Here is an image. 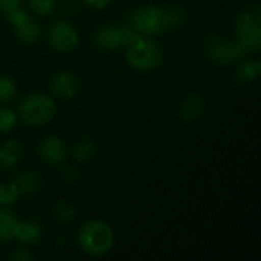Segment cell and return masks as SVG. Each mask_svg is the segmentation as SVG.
<instances>
[{
    "instance_id": "3",
    "label": "cell",
    "mask_w": 261,
    "mask_h": 261,
    "mask_svg": "<svg viewBox=\"0 0 261 261\" xmlns=\"http://www.w3.org/2000/svg\"><path fill=\"white\" fill-rule=\"evenodd\" d=\"M78 245L90 257H102L115 246V231L102 220H87L78 232Z\"/></svg>"
},
{
    "instance_id": "14",
    "label": "cell",
    "mask_w": 261,
    "mask_h": 261,
    "mask_svg": "<svg viewBox=\"0 0 261 261\" xmlns=\"http://www.w3.org/2000/svg\"><path fill=\"white\" fill-rule=\"evenodd\" d=\"M206 110V102L199 93H190L180 104V116L184 121L193 122L203 116Z\"/></svg>"
},
{
    "instance_id": "4",
    "label": "cell",
    "mask_w": 261,
    "mask_h": 261,
    "mask_svg": "<svg viewBox=\"0 0 261 261\" xmlns=\"http://www.w3.org/2000/svg\"><path fill=\"white\" fill-rule=\"evenodd\" d=\"M57 113L54 99L40 92L26 95L18 104V119L29 127H41L49 124Z\"/></svg>"
},
{
    "instance_id": "24",
    "label": "cell",
    "mask_w": 261,
    "mask_h": 261,
    "mask_svg": "<svg viewBox=\"0 0 261 261\" xmlns=\"http://www.w3.org/2000/svg\"><path fill=\"white\" fill-rule=\"evenodd\" d=\"M63 177L64 180L70 182V184H75L80 180V170L75 164H66L63 167Z\"/></svg>"
},
{
    "instance_id": "22",
    "label": "cell",
    "mask_w": 261,
    "mask_h": 261,
    "mask_svg": "<svg viewBox=\"0 0 261 261\" xmlns=\"http://www.w3.org/2000/svg\"><path fill=\"white\" fill-rule=\"evenodd\" d=\"M17 113L8 107H0V133L12 132L17 125Z\"/></svg>"
},
{
    "instance_id": "15",
    "label": "cell",
    "mask_w": 261,
    "mask_h": 261,
    "mask_svg": "<svg viewBox=\"0 0 261 261\" xmlns=\"http://www.w3.org/2000/svg\"><path fill=\"white\" fill-rule=\"evenodd\" d=\"M12 184L17 187L20 196H32L40 191L43 180L38 173H35L32 170H26V171L18 173L14 177Z\"/></svg>"
},
{
    "instance_id": "21",
    "label": "cell",
    "mask_w": 261,
    "mask_h": 261,
    "mask_svg": "<svg viewBox=\"0 0 261 261\" xmlns=\"http://www.w3.org/2000/svg\"><path fill=\"white\" fill-rule=\"evenodd\" d=\"M17 86L12 78L6 75H0V104H6L15 98Z\"/></svg>"
},
{
    "instance_id": "20",
    "label": "cell",
    "mask_w": 261,
    "mask_h": 261,
    "mask_svg": "<svg viewBox=\"0 0 261 261\" xmlns=\"http://www.w3.org/2000/svg\"><path fill=\"white\" fill-rule=\"evenodd\" d=\"M20 197L17 187L12 182L0 184V206H11Z\"/></svg>"
},
{
    "instance_id": "6",
    "label": "cell",
    "mask_w": 261,
    "mask_h": 261,
    "mask_svg": "<svg viewBox=\"0 0 261 261\" xmlns=\"http://www.w3.org/2000/svg\"><path fill=\"white\" fill-rule=\"evenodd\" d=\"M203 50L206 58L214 64H232L239 63L246 58V49L237 43L236 40L231 41L223 35L213 34L205 40Z\"/></svg>"
},
{
    "instance_id": "27",
    "label": "cell",
    "mask_w": 261,
    "mask_h": 261,
    "mask_svg": "<svg viewBox=\"0 0 261 261\" xmlns=\"http://www.w3.org/2000/svg\"><path fill=\"white\" fill-rule=\"evenodd\" d=\"M92 9H104L110 5L112 0H83Z\"/></svg>"
},
{
    "instance_id": "10",
    "label": "cell",
    "mask_w": 261,
    "mask_h": 261,
    "mask_svg": "<svg viewBox=\"0 0 261 261\" xmlns=\"http://www.w3.org/2000/svg\"><path fill=\"white\" fill-rule=\"evenodd\" d=\"M49 90L55 98L73 99L81 90V80L76 73L63 70L55 73L49 81Z\"/></svg>"
},
{
    "instance_id": "7",
    "label": "cell",
    "mask_w": 261,
    "mask_h": 261,
    "mask_svg": "<svg viewBox=\"0 0 261 261\" xmlns=\"http://www.w3.org/2000/svg\"><path fill=\"white\" fill-rule=\"evenodd\" d=\"M47 43L58 54H69L76 49L80 34L67 20H57L47 29Z\"/></svg>"
},
{
    "instance_id": "5",
    "label": "cell",
    "mask_w": 261,
    "mask_h": 261,
    "mask_svg": "<svg viewBox=\"0 0 261 261\" xmlns=\"http://www.w3.org/2000/svg\"><path fill=\"white\" fill-rule=\"evenodd\" d=\"M236 41L246 52H258L261 47V11L257 5H251L239 12L234 23Z\"/></svg>"
},
{
    "instance_id": "11",
    "label": "cell",
    "mask_w": 261,
    "mask_h": 261,
    "mask_svg": "<svg viewBox=\"0 0 261 261\" xmlns=\"http://www.w3.org/2000/svg\"><path fill=\"white\" fill-rule=\"evenodd\" d=\"M38 156L47 165H60L64 164L67 158V145L66 142L57 135L44 136L38 144Z\"/></svg>"
},
{
    "instance_id": "12",
    "label": "cell",
    "mask_w": 261,
    "mask_h": 261,
    "mask_svg": "<svg viewBox=\"0 0 261 261\" xmlns=\"http://www.w3.org/2000/svg\"><path fill=\"white\" fill-rule=\"evenodd\" d=\"M43 239V226L34 219L18 220L14 232V240L23 245H37Z\"/></svg>"
},
{
    "instance_id": "26",
    "label": "cell",
    "mask_w": 261,
    "mask_h": 261,
    "mask_svg": "<svg viewBox=\"0 0 261 261\" xmlns=\"http://www.w3.org/2000/svg\"><path fill=\"white\" fill-rule=\"evenodd\" d=\"M21 2L23 0H0V11L3 14H8L14 9L21 8Z\"/></svg>"
},
{
    "instance_id": "13",
    "label": "cell",
    "mask_w": 261,
    "mask_h": 261,
    "mask_svg": "<svg viewBox=\"0 0 261 261\" xmlns=\"http://www.w3.org/2000/svg\"><path fill=\"white\" fill-rule=\"evenodd\" d=\"M23 145L17 139H8L0 144V168L11 170L23 159Z\"/></svg>"
},
{
    "instance_id": "2",
    "label": "cell",
    "mask_w": 261,
    "mask_h": 261,
    "mask_svg": "<svg viewBox=\"0 0 261 261\" xmlns=\"http://www.w3.org/2000/svg\"><path fill=\"white\" fill-rule=\"evenodd\" d=\"M124 54L127 63L139 72H150L161 67L165 58L161 43L145 34H135L124 46Z\"/></svg>"
},
{
    "instance_id": "1",
    "label": "cell",
    "mask_w": 261,
    "mask_h": 261,
    "mask_svg": "<svg viewBox=\"0 0 261 261\" xmlns=\"http://www.w3.org/2000/svg\"><path fill=\"white\" fill-rule=\"evenodd\" d=\"M185 21H187V12L180 6H171V8L142 6L130 14L128 26L136 34L156 37L182 28Z\"/></svg>"
},
{
    "instance_id": "8",
    "label": "cell",
    "mask_w": 261,
    "mask_h": 261,
    "mask_svg": "<svg viewBox=\"0 0 261 261\" xmlns=\"http://www.w3.org/2000/svg\"><path fill=\"white\" fill-rule=\"evenodd\" d=\"M136 32L130 26L102 24L95 31L93 41L101 50H116L124 47Z\"/></svg>"
},
{
    "instance_id": "9",
    "label": "cell",
    "mask_w": 261,
    "mask_h": 261,
    "mask_svg": "<svg viewBox=\"0 0 261 261\" xmlns=\"http://www.w3.org/2000/svg\"><path fill=\"white\" fill-rule=\"evenodd\" d=\"M5 17H6V21L12 26L20 41H23L24 44H34L35 41H38L41 28L38 21L34 17H31L23 8L14 9L5 14Z\"/></svg>"
},
{
    "instance_id": "25",
    "label": "cell",
    "mask_w": 261,
    "mask_h": 261,
    "mask_svg": "<svg viewBox=\"0 0 261 261\" xmlns=\"http://www.w3.org/2000/svg\"><path fill=\"white\" fill-rule=\"evenodd\" d=\"M9 258L14 261H32L35 258V255L26 248H18L9 254Z\"/></svg>"
},
{
    "instance_id": "18",
    "label": "cell",
    "mask_w": 261,
    "mask_h": 261,
    "mask_svg": "<svg viewBox=\"0 0 261 261\" xmlns=\"http://www.w3.org/2000/svg\"><path fill=\"white\" fill-rule=\"evenodd\" d=\"M95 154H96V145L89 138L78 141L72 148V156L76 164H87L89 161L93 159Z\"/></svg>"
},
{
    "instance_id": "19",
    "label": "cell",
    "mask_w": 261,
    "mask_h": 261,
    "mask_svg": "<svg viewBox=\"0 0 261 261\" xmlns=\"http://www.w3.org/2000/svg\"><path fill=\"white\" fill-rule=\"evenodd\" d=\"M31 11L40 17H49L57 9V0H28Z\"/></svg>"
},
{
    "instance_id": "23",
    "label": "cell",
    "mask_w": 261,
    "mask_h": 261,
    "mask_svg": "<svg viewBox=\"0 0 261 261\" xmlns=\"http://www.w3.org/2000/svg\"><path fill=\"white\" fill-rule=\"evenodd\" d=\"M52 214L55 216V219L58 222H63V223H69L75 219V208L67 203V202H58L54 210H52Z\"/></svg>"
},
{
    "instance_id": "17",
    "label": "cell",
    "mask_w": 261,
    "mask_h": 261,
    "mask_svg": "<svg viewBox=\"0 0 261 261\" xmlns=\"http://www.w3.org/2000/svg\"><path fill=\"white\" fill-rule=\"evenodd\" d=\"M261 72V63L258 60H242L236 69V80L239 83L248 84L258 78Z\"/></svg>"
},
{
    "instance_id": "16",
    "label": "cell",
    "mask_w": 261,
    "mask_h": 261,
    "mask_svg": "<svg viewBox=\"0 0 261 261\" xmlns=\"http://www.w3.org/2000/svg\"><path fill=\"white\" fill-rule=\"evenodd\" d=\"M18 217L9 206H0V243L14 240V232Z\"/></svg>"
}]
</instances>
